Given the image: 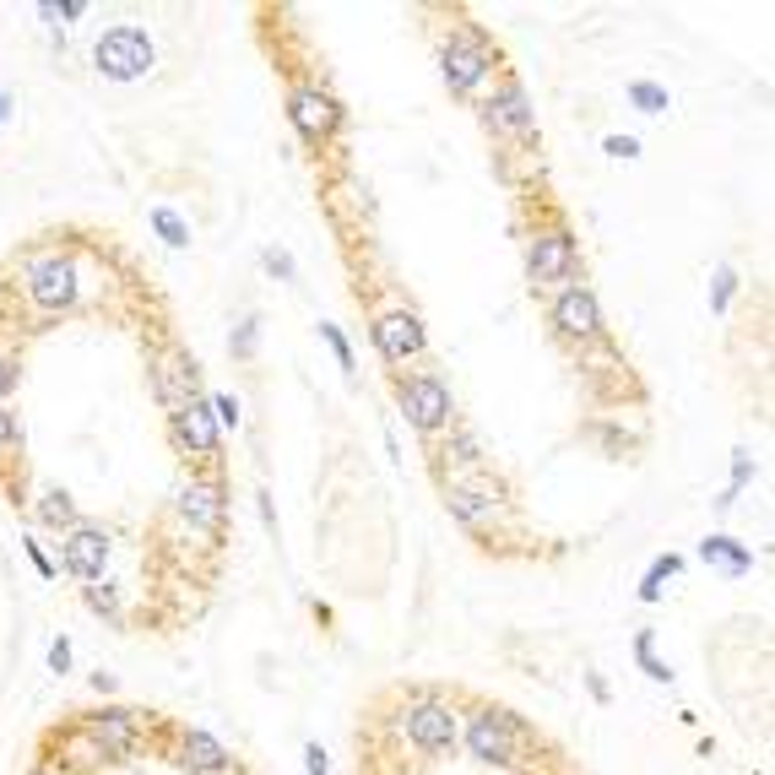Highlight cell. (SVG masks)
Instances as JSON below:
<instances>
[{
  "mask_svg": "<svg viewBox=\"0 0 775 775\" xmlns=\"http://www.w3.org/2000/svg\"><path fill=\"white\" fill-rule=\"evenodd\" d=\"M28 775H60V771H55V765H33V771H28Z\"/></svg>",
  "mask_w": 775,
  "mask_h": 775,
  "instance_id": "ee69618b",
  "label": "cell"
},
{
  "mask_svg": "<svg viewBox=\"0 0 775 775\" xmlns=\"http://www.w3.org/2000/svg\"><path fill=\"white\" fill-rule=\"evenodd\" d=\"M445 510L467 531H483V537L510 527V499H504V489L489 483L483 472H472V478H450L445 483Z\"/></svg>",
  "mask_w": 775,
  "mask_h": 775,
  "instance_id": "8992f818",
  "label": "cell"
},
{
  "mask_svg": "<svg viewBox=\"0 0 775 775\" xmlns=\"http://www.w3.org/2000/svg\"><path fill=\"white\" fill-rule=\"evenodd\" d=\"M82 602L98 618H109V624H120L125 612H120V586H109V580H92V586H82Z\"/></svg>",
  "mask_w": 775,
  "mask_h": 775,
  "instance_id": "4316f807",
  "label": "cell"
},
{
  "mask_svg": "<svg viewBox=\"0 0 775 775\" xmlns=\"http://www.w3.org/2000/svg\"><path fill=\"white\" fill-rule=\"evenodd\" d=\"M402 733L423 754H450L461 743V710L450 699H440V694H412L402 705Z\"/></svg>",
  "mask_w": 775,
  "mask_h": 775,
  "instance_id": "9c48e42d",
  "label": "cell"
},
{
  "mask_svg": "<svg viewBox=\"0 0 775 775\" xmlns=\"http://www.w3.org/2000/svg\"><path fill=\"white\" fill-rule=\"evenodd\" d=\"M49 673H71V640L66 635L49 646Z\"/></svg>",
  "mask_w": 775,
  "mask_h": 775,
  "instance_id": "74e56055",
  "label": "cell"
},
{
  "mask_svg": "<svg viewBox=\"0 0 775 775\" xmlns=\"http://www.w3.org/2000/svg\"><path fill=\"white\" fill-rule=\"evenodd\" d=\"M179 765L190 775H239V759L206 727H179Z\"/></svg>",
  "mask_w": 775,
  "mask_h": 775,
  "instance_id": "ac0fdd59",
  "label": "cell"
},
{
  "mask_svg": "<svg viewBox=\"0 0 775 775\" xmlns=\"http://www.w3.org/2000/svg\"><path fill=\"white\" fill-rule=\"evenodd\" d=\"M39 17L55 22V28H60V22H77V17H87V0H43Z\"/></svg>",
  "mask_w": 775,
  "mask_h": 775,
  "instance_id": "836d02e7",
  "label": "cell"
},
{
  "mask_svg": "<svg viewBox=\"0 0 775 775\" xmlns=\"http://www.w3.org/2000/svg\"><path fill=\"white\" fill-rule=\"evenodd\" d=\"M635 661H640V673H646L651 684H673V667L656 656V635H651V629H640V635H635Z\"/></svg>",
  "mask_w": 775,
  "mask_h": 775,
  "instance_id": "484cf974",
  "label": "cell"
},
{
  "mask_svg": "<svg viewBox=\"0 0 775 775\" xmlns=\"http://www.w3.org/2000/svg\"><path fill=\"white\" fill-rule=\"evenodd\" d=\"M255 347H261V321L245 315V321L234 326V336H228V353H234V359H255Z\"/></svg>",
  "mask_w": 775,
  "mask_h": 775,
  "instance_id": "1f68e13d",
  "label": "cell"
},
{
  "mask_svg": "<svg viewBox=\"0 0 775 775\" xmlns=\"http://www.w3.org/2000/svg\"><path fill=\"white\" fill-rule=\"evenodd\" d=\"M287 120L310 147H331L342 136V104L321 82H298L287 92Z\"/></svg>",
  "mask_w": 775,
  "mask_h": 775,
  "instance_id": "7c38bea8",
  "label": "cell"
},
{
  "mask_svg": "<svg viewBox=\"0 0 775 775\" xmlns=\"http://www.w3.org/2000/svg\"><path fill=\"white\" fill-rule=\"evenodd\" d=\"M699 559H705V565H716V570H727L733 580H743V575L754 570V553H748L737 537H727V531H710V537L699 542Z\"/></svg>",
  "mask_w": 775,
  "mask_h": 775,
  "instance_id": "ffe728a7",
  "label": "cell"
},
{
  "mask_svg": "<svg viewBox=\"0 0 775 775\" xmlns=\"http://www.w3.org/2000/svg\"><path fill=\"white\" fill-rule=\"evenodd\" d=\"M527 277L537 287H553V293L580 277V245H575V234L565 228V223H542V228H531Z\"/></svg>",
  "mask_w": 775,
  "mask_h": 775,
  "instance_id": "52a82bcc",
  "label": "cell"
},
{
  "mask_svg": "<svg viewBox=\"0 0 775 775\" xmlns=\"http://www.w3.org/2000/svg\"><path fill=\"white\" fill-rule=\"evenodd\" d=\"M92 66L109 82H141L158 66V43L147 39L141 22H115V28H104V39L92 43Z\"/></svg>",
  "mask_w": 775,
  "mask_h": 775,
  "instance_id": "5b68a950",
  "label": "cell"
},
{
  "mask_svg": "<svg viewBox=\"0 0 775 775\" xmlns=\"http://www.w3.org/2000/svg\"><path fill=\"white\" fill-rule=\"evenodd\" d=\"M304 771H310V775H326L331 771V759H326V748H321V743H310V748H304Z\"/></svg>",
  "mask_w": 775,
  "mask_h": 775,
  "instance_id": "ab89813d",
  "label": "cell"
},
{
  "mask_svg": "<svg viewBox=\"0 0 775 775\" xmlns=\"http://www.w3.org/2000/svg\"><path fill=\"white\" fill-rule=\"evenodd\" d=\"M493 66H499V49L489 43V33L478 22H455L440 39V77H445L455 98H478L493 82Z\"/></svg>",
  "mask_w": 775,
  "mask_h": 775,
  "instance_id": "6da1fadb",
  "label": "cell"
},
{
  "mask_svg": "<svg viewBox=\"0 0 775 775\" xmlns=\"http://www.w3.org/2000/svg\"><path fill=\"white\" fill-rule=\"evenodd\" d=\"M748 478H754V455H748V450H733V483H727V493L716 499V510H722V516L737 504V493L748 489Z\"/></svg>",
  "mask_w": 775,
  "mask_h": 775,
  "instance_id": "83f0119b",
  "label": "cell"
},
{
  "mask_svg": "<svg viewBox=\"0 0 775 775\" xmlns=\"http://www.w3.org/2000/svg\"><path fill=\"white\" fill-rule=\"evenodd\" d=\"M11 120V98H6V87H0V125Z\"/></svg>",
  "mask_w": 775,
  "mask_h": 775,
  "instance_id": "7bdbcfd3",
  "label": "cell"
},
{
  "mask_svg": "<svg viewBox=\"0 0 775 775\" xmlns=\"http://www.w3.org/2000/svg\"><path fill=\"white\" fill-rule=\"evenodd\" d=\"M11 391H17V359L0 347V408H6V396H11Z\"/></svg>",
  "mask_w": 775,
  "mask_h": 775,
  "instance_id": "d590c367",
  "label": "cell"
},
{
  "mask_svg": "<svg viewBox=\"0 0 775 775\" xmlns=\"http://www.w3.org/2000/svg\"><path fill=\"white\" fill-rule=\"evenodd\" d=\"M109 559H115V542H109L104 527L77 521V527L60 537V570L71 575V580H82V586L104 580V575H109Z\"/></svg>",
  "mask_w": 775,
  "mask_h": 775,
  "instance_id": "9a60e30c",
  "label": "cell"
},
{
  "mask_svg": "<svg viewBox=\"0 0 775 775\" xmlns=\"http://www.w3.org/2000/svg\"><path fill=\"white\" fill-rule=\"evenodd\" d=\"M22 548H28V559H33V570H39L43 580H55V575H60V570H55V559H49V553H43L39 542H22Z\"/></svg>",
  "mask_w": 775,
  "mask_h": 775,
  "instance_id": "f35d334b",
  "label": "cell"
},
{
  "mask_svg": "<svg viewBox=\"0 0 775 775\" xmlns=\"http://www.w3.org/2000/svg\"><path fill=\"white\" fill-rule=\"evenodd\" d=\"M586 689L597 694V699H608V678L602 673H586Z\"/></svg>",
  "mask_w": 775,
  "mask_h": 775,
  "instance_id": "b9f144b4",
  "label": "cell"
},
{
  "mask_svg": "<svg viewBox=\"0 0 775 775\" xmlns=\"http://www.w3.org/2000/svg\"><path fill=\"white\" fill-rule=\"evenodd\" d=\"M174 516L190 531H202V537H217L223 521H228V493H223V483L212 472L190 478V483H179V493H174Z\"/></svg>",
  "mask_w": 775,
  "mask_h": 775,
  "instance_id": "2e32d148",
  "label": "cell"
},
{
  "mask_svg": "<svg viewBox=\"0 0 775 775\" xmlns=\"http://www.w3.org/2000/svg\"><path fill=\"white\" fill-rule=\"evenodd\" d=\"M206 408H212V423H217V429H239V396H234V391H212V396H206Z\"/></svg>",
  "mask_w": 775,
  "mask_h": 775,
  "instance_id": "4dcf8cb0",
  "label": "cell"
},
{
  "mask_svg": "<svg viewBox=\"0 0 775 775\" xmlns=\"http://www.w3.org/2000/svg\"><path fill=\"white\" fill-rule=\"evenodd\" d=\"M548 321L553 331L575 342V347H597L602 336H608V321H602V304H597V293L586 283H565L553 293V304H548Z\"/></svg>",
  "mask_w": 775,
  "mask_h": 775,
  "instance_id": "30bf717a",
  "label": "cell"
},
{
  "mask_svg": "<svg viewBox=\"0 0 775 775\" xmlns=\"http://www.w3.org/2000/svg\"><path fill=\"white\" fill-rule=\"evenodd\" d=\"M684 570V559L678 553H661L651 570H646V580H640V602H661V591H667V580Z\"/></svg>",
  "mask_w": 775,
  "mask_h": 775,
  "instance_id": "d4e9b609",
  "label": "cell"
},
{
  "mask_svg": "<svg viewBox=\"0 0 775 775\" xmlns=\"http://www.w3.org/2000/svg\"><path fill=\"white\" fill-rule=\"evenodd\" d=\"M321 342H326V347H331V359H336V369H342V374L353 380V369H359V359H353V342H347L342 331L331 326V321H321Z\"/></svg>",
  "mask_w": 775,
  "mask_h": 775,
  "instance_id": "f1b7e54d",
  "label": "cell"
},
{
  "mask_svg": "<svg viewBox=\"0 0 775 775\" xmlns=\"http://www.w3.org/2000/svg\"><path fill=\"white\" fill-rule=\"evenodd\" d=\"M733 293H737V272L722 261V266H716V277H710V310H716V315H727V310H733Z\"/></svg>",
  "mask_w": 775,
  "mask_h": 775,
  "instance_id": "f546056e",
  "label": "cell"
},
{
  "mask_svg": "<svg viewBox=\"0 0 775 775\" xmlns=\"http://www.w3.org/2000/svg\"><path fill=\"white\" fill-rule=\"evenodd\" d=\"M17 277H22V298H28L39 315H60V310H71V304H77V293H82L77 261H71L66 249H39V255H28Z\"/></svg>",
  "mask_w": 775,
  "mask_h": 775,
  "instance_id": "3957f363",
  "label": "cell"
},
{
  "mask_svg": "<svg viewBox=\"0 0 775 775\" xmlns=\"http://www.w3.org/2000/svg\"><path fill=\"white\" fill-rule=\"evenodd\" d=\"M147 223H153V234H158L168 249H190V223H185V217H179L168 202L153 206V212H147Z\"/></svg>",
  "mask_w": 775,
  "mask_h": 775,
  "instance_id": "603a6c76",
  "label": "cell"
},
{
  "mask_svg": "<svg viewBox=\"0 0 775 775\" xmlns=\"http://www.w3.org/2000/svg\"><path fill=\"white\" fill-rule=\"evenodd\" d=\"M602 153L618 158V164H629V158H640V141H635V136H608V141H602Z\"/></svg>",
  "mask_w": 775,
  "mask_h": 775,
  "instance_id": "e575fe53",
  "label": "cell"
},
{
  "mask_svg": "<svg viewBox=\"0 0 775 775\" xmlns=\"http://www.w3.org/2000/svg\"><path fill=\"white\" fill-rule=\"evenodd\" d=\"M369 336H374V353L385 359L391 369H408L418 364L423 353H429V331H423V315L418 310H408V304H396V310H380L374 315V326H369Z\"/></svg>",
  "mask_w": 775,
  "mask_h": 775,
  "instance_id": "8fae6325",
  "label": "cell"
},
{
  "mask_svg": "<svg viewBox=\"0 0 775 775\" xmlns=\"http://www.w3.org/2000/svg\"><path fill=\"white\" fill-rule=\"evenodd\" d=\"M17 440H22V429H17V412H11V408H0V455H6V450L17 445Z\"/></svg>",
  "mask_w": 775,
  "mask_h": 775,
  "instance_id": "8d00e7d4",
  "label": "cell"
},
{
  "mask_svg": "<svg viewBox=\"0 0 775 775\" xmlns=\"http://www.w3.org/2000/svg\"><path fill=\"white\" fill-rule=\"evenodd\" d=\"M396 408L408 418L418 434L440 440L450 423H455V396L450 385L434 374V369H412V374H396Z\"/></svg>",
  "mask_w": 775,
  "mask_h": 775,
  "instance_id": "277c9868",
  "label": "cell"
},
{
  "mask_svg": "<svg viewBox=\"0 0 775 775\" xmlns=\"http://www.w3.org/2000/svg\"><path fill=\"white\" fill-rule=\"evenodd\" d=\"M461 743L472 759L483 765H527V748H531V733L521 727V716L499 710V705H483L461 722Z\"/></svg>",
  "mask_w": 775,
  "mask_h": 775,
  "instance_id": "7a4b0ae2",
  "label": "cell"
},
{
  "mask_svg": "<svg viewBox=\"0 0 775 775\" xmlns=\"http://www.w3.org/2000/svg\"><path fill=\"white\" fill-rule=\"evenodd\" d=\"M98 748H104V759H130L136 748H141V733H147V716L141 710H130V705H104V710H92L77 722Z\"/></svg>",
  "mask_w": 775,
  "mask_h": 775,
  "instance_id": "4fadbf2b",
  "label": "cell"
},
{
  "mask_svg": "<svg viewBox=\"0 0 775 775\" xmlns=\"http://www.w3.org/2000/svg\"><path fill=\"white\" fill-rule=\"evenodd\" d=\"M168 429H174V445L185 450L190 461H202V467H212V461H217V450H223V429L212 423L206 396H196L190 408L174 412V418H168Z\"/></svg>",
  "mask_w": 775,
  "mask_h": 775,
  "instance_id": "e0dca14e",
  "label": "cell"
},
{
  "mask_svg": "<svg viewBox=\"0 0 775 775\" xmlns=\"http://www.w3.org/2000/svg\"><path fill=\"white\" fill-rule=\"evenodd\" d=\"M33 516H39V527L60 531V537H66V531L82 521V516H77V499H71L66 489H43V493H39V504H33Z\"/></svg>",
  "mask_w": 775,
  "mask_h": 775,
  "instance_id": "7402d4cb",
  "label": "cell"
},
{
  "mask_svg": "<svg viewBox=\"0 0 775 775\" xmlns=\"http://www.w3.org/2000/svg\"><path fill=\"white\" fill-rule=\"evenodd\" d=\"M92 689H98V694H115L120 684H115V673H104V667H98V673H92Z\"/></svg>",
  "mask_w": 775,
  "mask_h": 775,
  "instance_id": "60d3db41",
  "label": "cell"
},
{
  "mask_svg": "<svg viewBox=\"0 0 775 775\" xmlns=\"http://www.w3.org/2000/svg\"><path fill=\"white\" fill-rule=\"evenodd\" d=\"M483 125L493 136L516 141V147H542V130H537V109H531L521 77H493V92L483 98Z\"/></svg>",
  "mask_w": 775,
  "mask_h": 775,
  "instance_id": "ba28073f",
  "label": "cell"
},
{
  "mask_svg": "<svg viewBox=\"0 0 775 775\" xmlns=\"http://www.w3.org/2000/svg\"><path fill=\"white\" fill-rule=\"evenodd\" d=\"M261 266L277 277V283H298V261L287 255L283 245H266V255H261Z\"/></svg>",
  "mask_w": 775,
  "mask_h": 775,
  "instance_id": "d6a6232c",
  "label": "cell"
},
{
  "mask_svg": "<svg viewBox=\"0 0 775 775\" xmlns=\"http://www.w3.org/2000/svg\"><path fill=\"white\" fill-rule=\"evenodd\" d=\"M434 455H440V472H450V467H455L461 478H472V472H483V467H489L483 440H478L472 429H461V423H450L445 434H440V450H434Z\"/></svg>",
  "mask_w": 775,
  "mask_h": 775,
  "instance_id": "d6986e66",
  "label": "cell"
},
{
  "mask_svg": "<svg viewBox=\"0 0 775 775\" xmlns=\"http://www.w3.org/2000/svg\"><path fill=\"white\" fill-rule=\"evenodd\" d=\"M98 765H104V748H98V743H92L82 727H66V733H60V775L98 771Z\"/></svg>",
  "mask_w": 775,
  "mask_h": 775,
  "instance_id": "44dd1931",
  "label": "cell"
},
{
  "mask_svg": "<svg viewBox=\"0 0 775 775\" xmlns=\"http://www.w3.org/2000/svg\"><path fill=\"white\" fill-rule=\"evenodd\" d=\"M624 98H629V109H640V115H667V109H673V92L661 82H629Z\"/></svg>",
  "mask_w": 775,
  "mask_h": 775,
  "instance_id": "cb8c5ba5",
  "label": "cell"
},
{
  "mask_svg": "<svg viewBox=\"0 0 775 775\" xmlns=\"http://www.w3.org/2000/svg\"><path fill=\"white\" fill-rule=\"evenodd\" d=\"M153 396H158V408H164L168 418L179 408H190L196 396H206L202 369H196V359H190L185 347H164V353L153 359Z\"/></svg>",
  "mask_w": 775,
  "mask_h": 775,
  "instance_id": "5bb4252c",
  "label": "cell"
}]
</instances>
